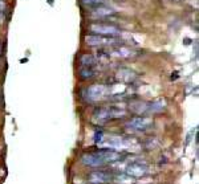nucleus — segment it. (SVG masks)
<instances>
[{"mask_svg":"<svg viewBox=\"0 0 199 184\" xmlns=\"http://www.w3.org/2000/svg\"><path fill=\"white\" fill-rule=\"evenodd\" d=\"M97 144L101 148L106 150H113V151H118V150H130V148H138V143L134 139H125L122 137L117 135H109V137H101V139L97 142Z\"/></svg>","mask_w":199,"mask_h":184,"instance_id":"1","label":"nucleus"},{"mask_svg":"<svg viewBox=\"0 0 199 184\" xmlns=\"http://www.w3.org/2000/svg\"><path fill=\"white\" fill-rule=\"evenodd\" d=\"M86 97L89 101L92 102H97V101H102L106 97H109V86L106 85H92L86 89Z\"/></svg>","mask_w":199,"mask_h":184,"instance_id":"2","label":"nucleus"},{"mask_svg":"<svg viewBox=\"0 0 199 184\" xmlns=\"http://www.w3.org/2000/svg\"><path fill=\"white\" fill-rule=\"evenodd\" d=\"M117 38L113 36H101V35H86L85 36V42L89 47H108V45H115L117 44Z\"/></svg>","mask_w":199,"mask_h":184,"instance_id":"3","label":"nucleus"},{"mask_svg":"<svg viewBox=\"0 0 199 184\" xmlns=\"http://www.w3.org/2000/svg\"><path fill=\"white\" fill-rule=\"evenodd\" d=\"M89 31L93 32L94 35H101V36H121V29L115 25H110V24H98V23H93L89 25Z\"/></svg>","mask_w":199,"mask_h":184,"instance_id":"4","label":"nucleus"},{"mask_svg":"<svg viewBox=\"0 0 199 184\" xmlns=\"http://www.w3.org/2000/svg\"><path fill=\"white\" fill-rule=\"evenodd\" d=\"M153 125V119L149 118V117H135L128 122V126L129 129L131 130H135V131H143L149 129Z\"/></svg>","mask_w":199,"mask_h":184,"instance_id":"5","label":"nucleus"},{"mask_svg":"<svg viewBox=\"0 0 199 184\" xmlns=\"http://www.w3.org/2000/svg\"><path fill=\"white\" fill-rule=\"evenodd\" d=\"M113 180V175L109 171H93L89 175V183L92 184H105Z\"/></svg>","mask_w":199,"mask_h":184,"instance_id":"6","label":"nucleus"},{"mask_svg":"<svg viewBox=\"0 0 199 184\" xmlns=\"http://www.w3.org/2000/svg\"><path fill=\"white\" fill-rule=\"evenodd\" d=\"M82 163L89 166V167H100V166L106 164V162L104 160L102 155L100 154V151H97V152L85 154L84 157H82Z\"/></svg>","mask_w":199,"mask_h":184,"instance_id":"7","label":"nucleus"},{"mask_svg":"<svg viewBox=\"0 0 199 184\" xmlns=\"http://www.w3.org/2000/svg\"><path fill=\"white\" fill-rule=\"evenodd\" d=\"M124 171L126 172V175H129L131 177H141L147 174V166L141 164V163H131Z\"/></svg>","mask_w":199,"mask_h":184,"instance_id":"8","label":"nucleus"},{"mask_svg":"<svg viewBox=\"0 0 199 184\" xmlns=\"http://www.w3.org/2000/svg\"><path fill=\"white\" fill-rule=\"evenodd\" d=\"M114 15V11L112 8L106 7V5H98V7H94L93 11L90 12V16L93 19H101V17H108V16Z\"/></svg>","mask_w":199,"mask_h":184,"instance_id":"9","label":"nucleus"},{"mask_svg":"<svg viewBox=\"0 0 199 184\" xmlns=\"http://www.w3.org/2000/svg\"><path fill=\"white\" fill-rule=\"evenodd\" d=\"M115 77H117V80L121 81V82L129 83V82H133L135 80V73H134V72H131L130 69L122 68V69H120L117 72V76H115Z\"/></svg>","mask_w":199,"mask_h":184,"instance_id":"10","label":"nucleus"},{"mask_svg":"<svg viewBox=\"0 0 199 184\" xmlns=\"http://www.w3.org/2000/svg\"><path fill=\"white\" fill-rule=\"evenodd\" d=\"M113 56H117V57H121V58H130L134 56V52L131 51L130 48L128 47H115L112 52Z\"/></svg>","mask_w":199,"mask_h":184,"instance_id":"11","label":"nucleus"},{"mask_svg":"<svg viewBox=\"0 0 199 184\" xmlns=\"http://www.w3.org/2000/svg\"><path fill=\"white\" fill-rule=\"evenodd\" d=\"M129 110L135 114H142L147 111V103L143 101H133L129 103Z\"/></svg>","mask_w":199,"mask_h":184,"instance_id":"12","label":"nucleus"},{"mask_svg":"<svg viewBox=\"0 0 199 184\" xmlns=\"http://www.w3.org/2000/svg\"><path fill=\"white\" fill-rule=\"evenodd\" d=\"M165 107H166V101L162 98V99H157V101L149 103L147 111L149 113H159V111H162Z\"/></svg>","mask_w":199,"mask_h":184,"instance_id":"13","label":"nucleus"},{"mask_svg":"<svg viewBox=\"0 0 199 184\" xmlns=\"http://www.w3.org/2000/svg\"><path fill=\"white\" fill-rule=\"evenodd\" d=\"M96 64V57L92 54H82L80 57V65L81 68H92Z\"/></svg>","mask_w":199,"mask_h":184,"instance_id":"14","label":"nucleus"},{"mask_svg":"<svg viewBox=\"0 0 199 184\" xmlns=\"http://www.w3.org/2000/svg\"><path fill=\"white\" fill-rule=\"evenodd\" d=\"M81 3L85 5V7H98V5H104L106 3V0H81Z\"/></svg>","mask_w":199,"mask_h":184,"instance_id":"15","label":"nucleus"},{"mask_svg":"<svg viewBox=\"0 0 199 184\" xmlns=\"http://www.w3.org/2000/svg\"><path fill=\"white\" fill-rule=\"evenodd\" d=\"M115 182H117V184H131L134 180H133L131 176H129V175L125 174V175L117 176V180H115Z\"/></svg>","mask_w":199,"mask_h":184,"instance_id":"16","label":"nucleus"},{"mask_svg":"<svg viewBox=\"0 0 199 184\" xmlns=\"http://www.w3.org/2000/svg\"><path fill=\"white\" fill-rule=\"evenodd\" d=\"M80 73H81L82 78H92V77L94 76V70L92 68H81Z\"/></svg>","mask_w":199,"mask_h":184,"instance_id":"17","label":"nucleus"},{"mask_svg":"<svg viewBox=\"0 0 199 184\" xmlns=\"http://www.w3.org/2000/svg\"><path fill=\"white\" fill-rule=\"evenodd\" d=\"M100 54H97V58H100V60H108L109 58V53H106V52H104V51H100L98 52Z\"/></svg>","mask_w":199,"mask_h":184,"instance_id":"18","label":"nucleus"},{"mask_svg":"<svg viewBox=\"0 0 199 184\" xmlns=\"http://www.w3.org/2000/svg\"><path fill=\"white\" fill-rule=\"evenodd\" d=\"M7 3H5V0H0V12H4L5 9H7Z\"/></svg>","mask_w":199,"mask_h":184,"instance_id":"19","label":"nucleus"},{"mask_svg":"<svg viewBox=\"0 0 199 184\" xmlns=\"http://www.w3.org/2000/svg\"><path fill=\"white\" fill-rule=\"evenodd\" d=\"M2 51H3V47H2V42H0V54H2Z\"/></svg>","mask_w":199,"mask_h":184,"instance_id":"20","label":"nucleus"},{"mask_svg":"<svg viewBox=\"0 0 199 184\" xmlns=\"http://www.w3.org/2000/svg\"><path fill=\"white\" fill-rule=\"evenodd\" d=\"M171 2H181V0H171Z\"/></svg>","mask_w":199,"mask_h":184,"instance_id":"21","label":"nucleus"},{"mask_svg":"<svg viewBox=\"0 0 199 184\" xmlns=\"http://www.w3.org/2000/svg\"><path fill=\"white\" fill-rule=\"evenodd\" d=\"M0 16H2V12H0Z\"/></svg>","mask_w":199,"mask_h":184,"instance_id":"22","label":"nucleus"}]
</instances>
